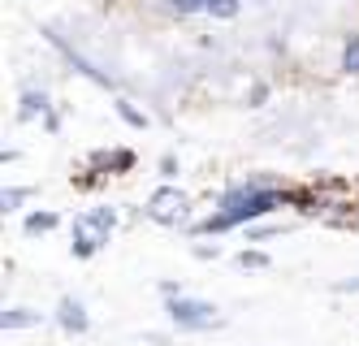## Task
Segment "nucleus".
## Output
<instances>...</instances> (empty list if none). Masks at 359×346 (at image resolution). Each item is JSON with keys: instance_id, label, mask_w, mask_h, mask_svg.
<instances>
[{"instance_id": "0eeeda50", "label": "nucleus", "mask_w": 359, "mask_h": 346, "mask_svg": "<svg viewBox=\"0 0 359 346\" xmlns=\"http://www.w3.org/2000/svg\"><path fill=\"white\" fill-rule=\"evenodd\" d=\"M43 316L39 312H31V307H9V312H0V325L5 329H31V325H39Z\"/></svg>"}, {"instance_id": "2eb2a0df", "label": "nucleus", "mask_w": 359, "mask_h": 346, "mask_svg": "<svg viewBox=\"0 0 359 346\" xmlns=\"http://www.w3.org/2000/svg\"><path fill=\"white\" fill-rule=\"evenodd\" d=\"M290 225H251L247 229V243H264V238H277V234H286Z\"/></svg>"}, {"instance_id": "7ed1b4c3", "label": "nucleus", "mask_w": 359, "mask_h": 346, "mask_svg": "<svg viewBox=\"0 0 359 346\" xmlns=\"http://www.w3.org/2000/svg\"><path fill=\"white\" fill-rule=\"evenodd\" d=\"M165 312H169V321L182 329V333H203V329H217V325H221V312H217L208 299H187V295H177V299H165Z\"/></svg>"}, {"instance_id": "9d476101", "label": "nucleus", "mask_w": 359, "mask_h": 346, "mask_svg": "<svg viewBox=\"0 0 359 346\" xmlns=\"http://www.w3.org/2000/svg\"><path fill=\"white\" fill-rule=\"evenodd\" d=\"M117 117H121L126 126H135V130H147V113H139L135 104H130V100H121V95H117Z\"/></svg>"}, {"instance_id": "f8f14e48", "label": "nucleus", "mask_w": 359, "mask_h": 346, "mask_svg": "<svg viewBox=\"0 0 359 346\" xmlns=\"http://www.w3.org/2000/svg\"><path fill=\"white\" fill-rule=\"evenodd\" d=\"M35 191H31V186H9V191H5V199H0V204H5V212H18L22 204H27Z\"/></svg>"}, {"instance_id": "9b49d317", "label": "nucleus", "mask_w": 359, "mask_h": 346, "mask_svg": "<svg viewBox=\"0 0 359 346\" xmlns=\"http://www.w3.org/2000/svg\"><path fill=\"white\" fill-rule=\"evenodd\" d=\"M342 69H346V74H359V35H355V31H351L346 44H342Z\"/></svg>"}, {"instance_id": "f03ea898", "label": "nucleus", "mask_w": 359, "mask_h": 346, "mask_svg": "<svg viewBox=\"0 0 359 346\" xmlns=\"http://www.w3.org/2000/svg\"><path fill=\"white\" fill-rule=\"evenodd\" d=\"M117 229V208H91V212H79L69 225V251L74 260H91L100 247H109V238Z\"/></svg>"}, {"instance_id": "6ab92c4d", "label": "nucleus", "mask_w": 359, "mask_h": 346, "mask_svg": "<svg viewBox=\"0 0 359 346\" xmlns=\"http://www.w3.org/2000/svg\"><path fill=\"white\" fill-rule=\"evenodd\" d=\"M264 95H269V87H264V83H255V87H251V109H260Z\"/></svg>"}, {"instance_id": "4468645a", "label": "nucleus", "mask_w": 359, "mask_h": 346, "mask_svg": "<svg viewBox=\"0 0 359 346\" xmlns=\"http://www.w3.org/2000/svg\"><path fill=\"white\" fill-rule=\"evenodd\" d=\"M238 9H243V0H208L212 18H238Z\"/></svg>"}, {"instance_id": "aec40b11", "label": "nucleus", "mask_w": 359, "mask_h": 346, "mask_svg": "<svg viewBox=\"0 0 359 346\" xmlns=\"http://www.w3.org/2000/svg\"><path fill=\"white\" fill-rule=\"evenodd\" d=\"M338 295H359V277H351V281H338Z\"/></svg>"}, {"instance_id": "dca6fc26", "label": "nucleus", "mask_w": 359, "mask_h": 346, "mask_svg": "<svg viewBox=\"0 0 359 346\" xmlns=\"http://www.w3.org/2000/svg\"><path fill=\"white\" fill-rule=\"evenodd\" d=\"M177 18H191V13H208V0H173L169 5Z\"/></svg>"}, {"instance_id": "ddd939ff", "label": "nucleus", "mask_w": 359, "mask_h": 346, "mask_svg": "<svg viewBox=\"0 0 359 346\" xmlns=\"http://www.w3.org/2000/svg\"><path fill=\"white\" fill-rule=\"evenodd\" d=\"M269 255L264 251H255V247H247V251H238V269H269Z\"/></svg>"}, {"instance_id": "f3484780", "label": "nucleus", "mask_w": 359, "mask_h": 346, "mask_svg": "<svg viewBox=\"0 0 359 346\" xmlns=\"http://www.w3.org/2000/svg\"><path fill=\"white\" fill-rule=\"evenodd\" d=\"M161 178H165V182H173V178H177V156H173V152H165V156H161Z\"/></svg>"}, {"instance_id": "f257e3e1", "label": "nucleus", "mask_w": 359, "mask_h": 346, "mask_svg": "<svg viewBox=\"0 0 359 346\" xmlns=\"http://www.w3.org/2000/svg\"><path fill=\"white\" fill-rule=\"evenodd\" d=\"M290 195L281 191L273 178H243L234 186H225V195L217 204L212 217H203L199 225H191L195 234H225V229H238L255 217H269L273 208H281Z\"/></svg>"}, {"instance_id": "1a4fd4ad", "label": "nucleus", "mask_w": 359, "mask_h": 346, "mask_svg": "<svg viewBox=\"0 0 359 346\" xmlns=\"http://www.w3.org/2000/svg\"><path fill=\"white\" fill-rule=\"evenodd\" d=\"M57 225H61L57 212H31V217L22 221V229H27V234H48V229H57Z\"/></svg>"}, {"instance_id": "6e6552de", "label": "nucleus", "mask_w": 359, "mask_h": 346, "mask_svg": "<svg viewBox=\"0 0 359 346\" xmlns=\"http://www.w3.org/2000/svg\"><path fill=\"white\" fill-rule=\"evenodd\" d=\"M39 113H48V95L35 91V87H27V91H22V109H18V117L31 121V117H39Z\"/></svg>"}, {"instance_id": "39448f33", "label": "nucleus", "mask_w": 359, "mask_h": 346, "mask_svg": "<svg viewBox=\"0 0 359 346\" xmlns=\"http://www.w3.org/2000/svg\"><path fill=\"white\" fill-rule=\"evenodd\" d=\"M48 39H53V44H57V48L65 52V61H69L74 69H79V74H87V78H95V83H100V87H113V78H109L104 69H100L95 61H87V57H83V52H79V48H74L69 39H65V35H57V31H48Z\"/></svg>"}, {"instance_id": "a211bd4d", "label": "nucleus", "mask_w": 359, "mask_h": 346, "mask_svg": "<svg viewBox=\"0 0 359 346\" xmlns=\"http://www.w3.org/2000/svg\"><path fill=\"white\" fill-rule=\"evenodd\" d=\"M195 255H199V260H217V255H221V247H217V243H212V247H208V243H199V247H195Z\"/></svg>"}, {"instance_id": "20e7f679", "label": "nucleus", "mask_w": 359, "mask_h": 346, "mask_svg": "<svg viewBox=\"0 0 359 346\" xmlns=\"http://www.w3.org/2000/svg\"><path fill=\"white\" fill-rule=\"evenodd\" d=\"M143 217L156 221V225H187V217H191V199L169 182V186H161V191H151V199H147V208H143Z\"/></svg>"}, {"instance_id": "423d86ee", "label": "nucleus", "mask_w": 359, "mask_h": 346, "mask_svg": "<svg viewBox=\"0 0 359 346\" xmlns=\"http://www.w3.org/2000/svg\"><path fill=\"white\" fill-rule=\"evenodd\" d=\"M57 325L69 333V338H79V333H87L91 329V316H87V307H83V299H74V295H65L61 303H57Z\"/></svg>"}]
</instances>
